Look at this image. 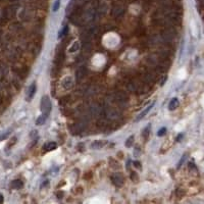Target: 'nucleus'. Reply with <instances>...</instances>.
I'll return each instance as SVG.
<instances>
[{"label": "nucleus", "mask_w": 204, "mask_h": 204, "mask_svg": "<svg viewBox=\"0 0 204 204\" xmlns=\"http://www.w3.org/2000/svg\"><path fill=\"white\" fill-rule=\"evenodd\" d=\"M41 110L43 111L44 113H47V114H48L49 111L51 110V103L47 96H44L43 98L41 99Z\"/></svg>", "instance_id": "obj_1"}, {"label": "nucleus", "mask_w": 204, "mask_h": 204, "mask_svg": "<svg viewBox=\"0 0 204 204\" xmlns=\"http://www.w3.org/2000/svg\"><path fill=\"white\" fill-rule=\"evenodd\" d=\"M36 90H37L36 84H32V85L29 87L28 95H27V100H28V101H31L32 99H33V97H34V95H35V93H36Z\"/></svg>", "instance_id": "obj_2"}, {"label": "nucleus", "mask_w": 204, "mask_h": 204, "mask_svg": "<svg viewBox=\"0 0 204 204\" xmlns=\"http://www.w3.org/2000/svg\"><path fill=\"white\" fill-rule=\"evenodd\" d=\"M112 181H113V184L115 186H121L124 183H125V178H123L121 175H115L112 176Z\"/></svg>", "instance_id": "obj_3"}, {"label": "nucleus", "mask_w": 204, "mask_h": 204, "mask_svg": "<svg viewBox=\"0 0 204 204\" xmlns=\"http://www.w3.org/2000/svg\"><path fill=\"white\" fill-rule=\"evenodd\" d=\"M153 105H154V103H151L150 105H149L147 108H145V109H144V110L142 111V112H141L140 114H139L138 116H137V118H136V121H140V119H142V118H143L144 116H145L146 114H147V113L149 112V111H150L151 109H152Z\"/></svg>", "instance_id": "obj_4"}, {"label": "nucleus", "mask_w": 204, "mask_h": 204, "mask_svg": "<svg viewBox=\"0 0 204 204\" xmlns=\"http://www.w3.org/2000/svg\"><path fill=\"white\" fill-rule=\"evenodd\" d=\"M57 145L55 142H49V143H47L44 145V149H45L46 151H52L54 150V149H56Z\"/></svg>", "instance_id": "obj_5"}, {"label": "nucleus", "mask_w": 204, "mask_h": 204, "mask_svg": "<svg viewBox=\"0 0 204 204\" xmlns=\"http://www.w3.org/2000/svg\"><path fill=\"white\" fill-rule=\"evenodd\" d=\"M179 106V100L178 98H173V100L170 102V104H168V108H170V110H175V109Z\"/></svg>", "instance_id": "obj_6"}, {"label": "nucleus", "mask_w": 204, "mask_h": 204, "mask_svg": "<svg viewBox=\"0 0 204 204\" xmlns=\"http://www.w3.org/2000/svg\"><path fill=\"white\" fill-rule=\"evenodd\" d=\"M47 118H48V114H47V113H44L43 115H41L38 119H37V121H36V124H37L38 126L44 125V124H45V121H46V119H47Z\"/></svg>", "instance_id": "obj_7"}, {"label": "nucleus", "mask_w": 204, "mask_h": 204, "mask_svg": "<svg viewBox=\"0 0 204 204\" xmlns=\"http://www.w3.org/2000/svg\"><path fill=\"white\" fill-rule=\"evenodd\" d=\"M23 182L22 181H19V180H14V181H12V183H11V188L12 189H21L22 187H23Z\"/></svg>", "instance_id": "obj_8"}, {"label": "nucleus", "mask_w": 204, "mask_h": 204, "mask_svg": "<svg viewBox=\"0 0 204 204\" xmlns=\"http://www.w3.org/2000/svg\"><path fill=\"white\" fill-rule=\"evenodd\" d=\"M133 142H134V136L129 137L128 140H127V142H126V146L127 147H131L132 144H133Z\"/></svg>", "instance_id": "obj_9"}, {"label": "nucleus", "mask_w": 204, "mask_h": 204, "mask_svg": "<svg viewBox=\"0 0 204 204\" xmlns=\"http://www.w3.org/2000/svg\"><path fill=\"white\" fill-rule=\"evenodd\" d=\"M60 6V0H55L54 2V5H53V11H57Z\"/></svg>", "instance_id": "obj_10"}, {"label": "nucleus", "mask_w": 204, "mask_h": 204, "mask_svg": "<svg viewBox=\"0 0 204 204\" xmlns=\"http://www.w3.org/2000/svg\"><path fill=\"white\" fill-rule=\"evenodd\" d=\"M165 133H166V128H161L160 130L158 131L157 136H158V137H162V136H165Z\"/></svg>", "instance_id": "obj_11"}, {"label": "nucleus", "mask_w": 204, "mask_h": 204, "mask_svg": "<svg viewBox=\"0 0 204 204\" xmlns=\"http://www.w3.org/2000/svg\"><path fill=\"white\" fill-rule=\"evenodd\" d=\"M68 26H64V28H63V31L60 32V34H59V38H61V37L63 36V35H66V33H68Z\"/></svg>", "instance_id": "obj_12"}, {"label": "nucleus", "mask_w": 204, "mask_h": 204, "mask_svg": "<svg viewBox=\"0 0 204 204\" xmlns=\"http://www.w3.org/2000/svg\"><path fill=\"white\" fill-rule=\"evenodd\" d=\"M186 157H187V154H184L183 155V157H182V159L180 161H179V165H178V168H180V166L183 165V162L184 161H185V159H186Z\"/></svg>", "instance_id": "obj_13"}, {"label": "nucleus", "mask_w": 204, "mask_h": 204, "mask_svg": "<svg viewBox=\"0 0 204 204\" xmlns=\"http://www.w3.org/2000/svg\"><path fill=\"white\" fill-rule=\"evenodd\" d=\"M9 134H10V132H7V133H5V134H3V135H2V136H0V141H1V140H3V139H4V138H6V137H7V136H8V135H9Z\"/></svg>", "instance_id": "obj_14"}, {"label": "nucleus", "mask_w": 204, "mask_h": 204, "mask_svg": "<svg viewBox=\"0 0 204 204\" xmlns=\"http://www.w3.org/2000/svg\"><path fill=\"white\" fill-rule=\"evenodd\" d=\"M78 47H79V44L76 42V46H74V44L73 47H71V48L69 49V50H71V52H74V49H77V48H78Z\"/></svg>", "instance_id": "obj_15"}, {"label": "nucleus", "mask_w": 204, "mask_h": 204, "mask_svg": "<svg viewBox=\"0 0 204 204\" xmlns=\"http://www.w3.org/2000/svg\"><path fill=\"white\" fill-rule=\"evenodd\" d=\"M134 165H135L136 168H141V163L139 162V161H134Z\"/></svg>", "instance_id": "obj_16"}, {"label": "nucleus", "mask_w": 204, "mask_h": 204, "mask_svg": "<svg viewBox=\"0 0 204 204\" xmlns=\"http://www.w3.org/2000/svg\"><path fill=\"white\" fill-rule=\"evenodd\" d=\"M3 202V195L2 194H0V203Z\"/></svg>", "instance_id": "obj_17"}, {"label": "nucleus", "mask_w": 204, "mask_h": 204, "mask_svg": "<svg viewBox=\"0 0 204 204\" xmlns=\"http://www.w3.org/2000/svg\"><path fill=\"white\" fill-rule=\"evenodd\" d=\"M182 138H183V135H179V136H178V138H176V140L180 141V139H182Z\"/></svg>", "instance_id": "obj_18"}]
</instances>
